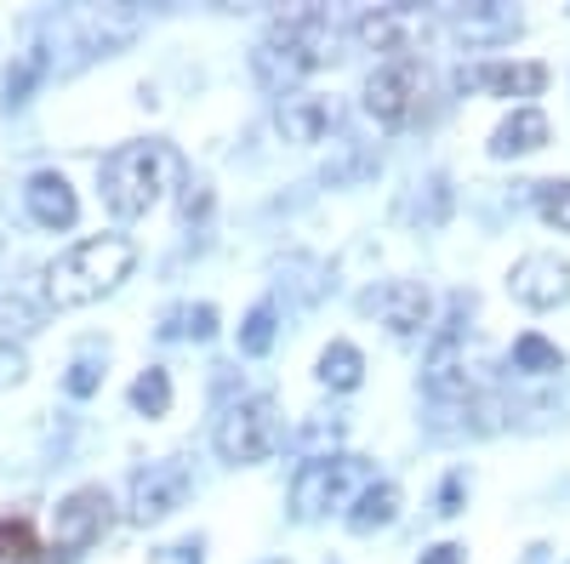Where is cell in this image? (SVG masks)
<instances>
[{"instance_id": "cb8c5ba5", "label": "cell", "mask_w": 570, "mask_h": 564, "mask_svg": "<svg viewBox=\"0 0 570 564\" xmlns=\"http://www.w3.org/2000/svg\"><path fill=\"white\" fill-rule=\"evenodd\" d=\"M98 383H104V359H91V354H80V359L69 365V376H63V388H69L75 399L98 394Z\"/></svg>"}, {"instance_id": "ba28073f", "label": "cell", "mask_w": 570, "mask_h": 564, "mask_svg": "<svg viewBox=\"0 0 570 564\" xmlns=\"http://www.w3.org/2000/svg\"><path fill=\"white\" fill-rule=\"evenodd\" d=\"M354 474H360V456H308L292 485V513L297 520H320L331 502H343Z\"/></svg>"}, {"instance_id": "7c38bea8", "label": "cell", "mask_w": 570, "mask_h": 564, "mask_svg": "<svg viewBox=\"0 0 570 564\" xmlns=\"http://www.w3.org/2000/svg\"><path fill=\"white\" fill-rule=\"evenodd\" d=\"M331 126H337V103H331V98H314V91H285V98H279L285 144H325Z\"/></svg>"}, {"instance_id": "4316f807", "label": "cell", "mask_w": 570, "mask_h": 564, "mask_svg": "<svg viewBox=\"0 0 570 564\" xmlns=\"http://www.w3.org/2000/svg\"><path fill=\"white\" fill-rule=\"evenodd\" d=\"M160 564H200V542H177V547H166Z\"/></svg>"}, {"instance_id": "7a4b0ae2", "label": "cell", "mask_w": 570, "mask_h": 564, "mask_svg": "<svg viewBox=\"0 0 570 564\" xmlns=\"http://www.w3.org/2000/svg\"><path fill=\"white\" fill-rule=\"evenodd\" d=\"M166 171H171V149H166V144H120V149L98 166L104 206H109L120 222L149 217L155 200L166 195Z\"/></svg>"}, {"instance_id": "44dd1931", "label": "cell", "mask_w": 570, "mask_h": 564, "mask_svg": "<svg viewBox=\"0 0 570 564\" xmlns=\"http://www.w3.org/2000/svg\"><path fill=\"white\" fill-rule=\"evenodd\" d=\"M268 348H274V303H257L246 314V325H240V354L246 359H263Z\"/></svg>"}, {"instance_id": "52a82bcc", "label": "cell", "mask_w": 570, "mask_h": 564, "mask_svg": "<svg viewBox=\"0 0 570 564\" xmlns=\"http://www.w3.org/2000/svg\"><path fill=\"white\" fill-rule=\"evenodd\" d=\"M422 86H428V75H422L416 58H389L383 69H371V80H365V109L383 126H405L416 98H422Z\"/></svg>"}, {"instance_id": "8fae6325", "label": "cell", "mask_w": 570, "mask_h": 564, "mask_svg": "<svg viewBox=\"0 0 570 564\" xmlns=\"http://www.w3.org/2000/svg\"><path fill=\"white\" fill-rule=\"evenodd\" d=\"M23 206H29V217L40 228H52V234L75 228V217H80V200H75V188H69L63 171H35L23 182Z\"/></svg>"}, {"instance_id": "d6986e66", "label": "cell", "mask_w": 570, "mask_h": 564, "mask_svg": "<svg viewBox=\"0 0 570 564\" xmlns=\"http://www.w3.org/2000/svg\"><path fill=\"white\" fill-rule=\"evenodd\" d=\"M131 410H137V416H166V410H171V376H166L160 365H149V370L131 383Z\"/></svg>"}, {"instance_id": "4fadbf2b", "label": "cell", "mask_w": 570, "mask_h": 564, "mask_svg": "<svg viewBox=\"0 0 570 564\" xmlns=\"http://www.w3.org/2000/svg\"><path fill=\"white\" fill-rule=\"evenodd\" d=\"M553 137V126H548V115L537 109V103H519L497 131H491V155L497 160H508V155H531V149H542Z\"/></svg>"}, {"instance_id": "484cf974", "label": "cell", "mask_w": 570, "mask_h": 564, "mask_svg": "<svg viewBox=\"0 0 570 564\" xmlns=\"http://www.w3.org/2000/svg\"><path fill=\"white\" fill-rule=\"evenodd\" d=\"M416 564H468V547H456V542H440V547H428Z\"/></svg>"}, {"instance_id": "5b68a950", "label": "cell", "mask_w": 570, "mask_h": 564, "mask_svg": "<svg viewBox=\"0 0 570 564\" xmlns=\"http://www.w3.org/2000/svg\"><path fill=\"white\" fill-rule=\"evenodd\" d=\"M188 496H195V474H188V462L183 456H160V462H149V467H137V474H131L126 513H131V525H160Z\"/></svg>"}, {"instance_id": "6da1fadb", "label": "cell", "mask_w": 570, "mask_h": 564, "mask_svg": "<svg viewBox=\"0 0 570 564\" xmlns=\"http://www.w3.org/2000/svg\"><path fill=\"white\" fill-rule=\"evenodd\" d=\"M137 246L126 234H91V240L69 246L52 268H46V297L58 308H80V303H98L104 291H115L120 279L131 274Z\"/></svg>"}, {"instance_id": "ac0fdd59", "label": "cell", "mask_w": 570, "mask_h": 564, "mask_svg": "<svg viewBox=\"0 0 570 564\" xmlns=\"http://www.w3.org/2000/svg\"><path fill=\"white\" fill-rule=\"evenodd\" d=\"M513 370H525V376H553V370H564V354H559L548 337L525 332V337L513 343Z\"/></svg>"}, {"instance_id": "2e32d148", "label": "cell", "mask_w": 570, "mask_h": 564, "mask_svg": "<svg viewBox=\"0 0 570 564\" xmlns=\"http://www.w3.org/2000/svg\"><path fill=\"white\" fill-rule=\"evenodd\" d=\"M360 376H365V354L354 348V343H331L325 354H320V383L325 388H337V394H354L360 388Z\"/></svg>"}, {"instance_id": "9a60e30c", "label": "cell", "mask_w": 570, "mask_h": 564, "mask_svg": "<svg viewBox=\"0 0 570 564\" xmlns=\"http://www.w3.org/2000/svg\"><path fill=\"white\" fill-rule=\"evenodd\" d=\"M394 520H400V485H394V479H383V485H365V491L354 496L348 531L371 536V531H383V525H394Z\"/></svg>"}, {"instance_id": "30bf717a", "label": "cell", "mask_w": 570, "mask_h": 564, "mask_svg": "<svg viewBox=\"0 0 570 564\" xmlns=\"http://www.w3.org/2000/svg\"><path fill=\"white\" fill-rule=\"evenodd\" d=\"M360 303H365V314H383V325L394 337H416L428 325V291L411 286V279H389V286L365 291Z\"/></svg>"}, {"instance_id": "8992f818", "label": "cell", "mask_w": 570, "mask_h": 564, "mask_svg": "<svg viewBox=\"0 0 570 564\" xmlns=\"http://www.w3.org/2000/svg\"><path fill=\"white\" fill-rule=\"evenodd\" d=\"M109 507H115V502H109L104 485L69 491V496L58 502V513H52V547H58V553H86L91 542L109 531Z\"/></svg>"}, {"instance_id": "3957f363", "label": "cell", "mask_w": 570, "mask_h": 564, "mask_svg": "<svg viewBox=\"0 0 570 564\" xmlns=\"http://www.w3.org/2000/svg\"><path fill=\"white\" fill-rule=\"evenodd\" d=\"M331 58H337V29H331V18L325 12H297V18L274 23V34L257 52V69H263L268 86H292L297 75L325 69Z\"/></svg>"}, {"instance_id": "d4e9b609", "label": "cell", "mask_w": 570, "mask_h": 564, "mask_svg": "<svg viewBox=\"0 0 570 564\" xmlns=\"http://www.w3.org/2000/svg\"><path fill=\"white\" fill-rule=\"evenodd\" d=\"M23 354L12 348V343H0V388H12V383H23Z\"/></svg>"}, {"instance_id": "9c48e42d", "label": "cell", "mask_w": 570, "mask_h": 564, "mask_svg": "<svg viewBox=\"0 0 570 564\" xmlns=\"http://www.w3.org/2000/svg\"><path fill=\"white\" fill-rule=\"evenodd\" d=\"M508 291L525 303V308H559L570 297V263L553 257V251H531L519 257L513 274H508Z\"/></svg>"}, {"instance_id": "e0dca14e", "label": "cell", "mask_w": 570, "mask_h": 564, "mask_svg": "<svg viewBox=\"0 0 570 564\" xmlns=\"http://www.w3.org/2000/svg\"><path fill=\"white\" fill-rule=\"evenodd\" d=\"M0 564H40V536L29 513H7L0 520Z\"/></svg>"}, {"instance_id": "277c9868", "label": "cell", "mask_w": 570, "mask_h": 564, "mask_svg": "<svg viewBox=\"0 0 570 564\" xmlns=\"http://www.w3.org/2000/svg\"><path fill=\"white\" fill-rule=\"evenodd\" d=\"M212 445L228 467H252L263 456H274L279 445V410L268 394H252V399H234L223 416H217V428H212Z\"/></svg>"}, {"instance_id": "603a6c76", "label": "cell", "mask_w": 570, "mask_h": 564, "mask_svg": "<svg viewBox=\"0 0 570 564\" xmlns=\"http://www.w3.org/2000/svg\"><path fill=\"white\" fill-rule=\"evenodd\" d=\"M537 211L559 234H570V182H537Z\"/></svg>"}, {"instance_id": "7402d4cb", "label": "cell", "mask_w": 570, "mask_h": 564, "mask_svg": "<svg viewBox=\"0 0 570 564\" xmlns=\"http://www.w3.org/2000/svg\"><path fill=\"white\" fill-rule=\"evenodd\" d=\"M160 332H166V337H200V343H206V337L217 332V308H212V303H200V308H177V314L160 325Z\"/></svg>"}, {"instance_id": "ffe728a7", "label": "cell", "mask_w": 570, "mask_h": 564, "mask_svg": "<svg viewBox=\"0 0 570 564\" xmlns=\"http://www.w3.org/2000/svg\"><path fill=\"white\" fill-rule=\"evenodd\" d=\"M519 29V18L513 12H497V7H468L462 18H456V34L462 40H502V34H513Z\"/></svg>"}, {"instance_id": "5bb4252c", "label": "cell", "mask_w": 570, "mask_h": 564, "mask_svg": "<svg viewBox=\"0 0 570 564\" xmlns=\"http://www.w3.org/2000/svg\"><path fill=\"white\" fill-rule=\"evenodd\" d=\"M473 80L491 86L497 98H537V91L548 86V63H531V58H519V63H485V69H473Z\"/></svg>"}]
</instances>
